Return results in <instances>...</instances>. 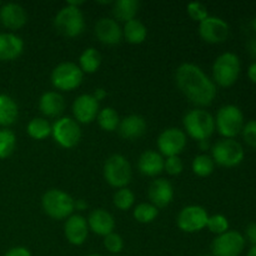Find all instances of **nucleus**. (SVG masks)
Returning <instances> with one entry per match:
<instances>
[{
	"label": "nucleus",
	"instance_id": "41",
	"mask_svg": "<svg viewBox=\"0 0 256 256\" xmlns=\"http://www.w3.org/2000/svg\"><path fill=\"white\" fill-rule=\"evenodd\" d=\"M246 238L252 245H256V222H252L246 228Z\"/></svg>",
	"mask_w": 256,
	"mask_h": 256
},
{
	"label": "nucleus",
	"instance_id": "52",
	"mask_svg": "<svg viewBox=\"0 0 256 256\" xmlns=\"http://www.w3.org/2000/svg\"><path fill=\"white\" fill-rule=\"evenodd\" d=\"M0 5H2V2H0Z\"/></svg>",
	"mask_w": 256,
	"mask_h": 256
},
{
	"label": "nucleus",
	"instance_id": "5",
	"mask_svg": "<svg viewBox=\"0 0 256 256\" xmlns=\"http://www.w3.org/2000/svg\"><path fill=\"white\" fill-rule=\"evenodd\" d=\"M215 128L225 139H232L242 132L244 115L235 105H225L220 108L215 118Z\"/></svg>",
	"mask_w": 256,
	"mask_h": 256
},
{
	"label": "nucleus",
	"instance_id": "23",
	"mask_svg": "<svg viewBox=\"0 0 256 256\" xmlns=\"http://www.w3.org/2000/svg\"><path fill=\"white\" fill-rule=\"evenodd\" d=\"M118 130L124 139H138L144 135L145 130H146V122L140 115H129L120 120Z\"/></svg>",
	"mask_w": 256,
	"mask_h": 256
},
{
	"label": "nucleus",
	"instance_id": "51",
	"mask_svg": "<svg viewBox=\"0 0 256 256\" xmlns=\"http://www.w3.org/2000/svg\"><path fill=\"white\" fill-rule=\"evenodd\" d=\"M204 256H212V255H204Z\"/></svg>",
	"mask_w": 256,
	"mask_h": 256
},
{
	"label": "nucleus",
	"instance_id": "37",
	"mask_svg": "<svg viewBox=\"0 0 256 256\" xmlns=\"http://www.w3.org/2000/svg\"><path fill=\"white\" fill-rule=\"evenodd\" d=\"M186 10L189 16L199 22H202V20L206 19V18L209 16V14H208V8L205 6L204 4H202V2H190V4H188Z\"/></svg>",
	"mask_w": 256,
	"mask_h": 256
},
{
	"label": "nucleus",
	"instance_id": "22",
	"mask_svg": "<svg viewBox=\"0 0 256 256\" xmlns=\"http://www.w3.org/2000/svg\"><path fill=\"white\" fill-rule=\"evenodd\" d=\"M164 162L162 154L154 150H146L142 152L138 162V169L142 175L156 176L164 170Z\"/></svg>",
	"mask_w": 256,
	"mask_h": 256
},
{
	"label": "nucleus",
	"instance_id": "8",
	"mask_svg": "<svg viewBox=\"0 0 256 256\" xmlns=\"http://www.w3.org/2000/svg\"><path fill=\"white\" fill-rule=\"evenodd\" d=\"M214 162L224 168L238 166L244 160V149L234 139H222L215 142L212 149Z\"/></svg>",
	"mask_w": 256,
	"mask_h": 256
},
{
	"label": "nucleus",
	"instance_id": "47",
	"mask_svg": "<svg viewBox=\"0 0 256 256\" xmlns=\"http://www.w3.org/2000/svg\"><path fill=\"white\" fill-rule=\"evenodd\" d=\"M84 4L82 0H78V2H68L66 5H70V6H75V8H79V5Z\"/></svg>",
	"mask_w": 256,
	"mask_h": 256
},
{
	"label": "nucleus",
	"instance_id": "39",
	"mask_svg": "<svg viewBox=\"0 0 256 256\" xmlns=\"http://www.w3.org/2000/svg\"><path fill=\"white\" fill-rule=\"evenodd\" d=\"M242 136L245 142L250 146L256 148V120H252L242 128Z\"/></svg>",
	"mask_w": 256,
	"mask_h": 256
},
{
	"label": "nucleus",
	"instance_id": "14",
	"mask_svg": "<svg viewBox=\"0 0 256 256\" xmlns=\"http://www.w3.org/2000/svg\"><path fill=\"white\" fill-rule=\"evenodd\" d=\"M230 28L225 20L218 16H208L199 24V34L206 42L219 44L228 39Z\"/></svg>",
	"mask_w": 256,
	"mask_h": 256
},
{
	"label": "nucleus",
	"instance_id": "49",
	"mask_svg": "<svg viewBox=\"0 0 256 256\" xmlns=\"http://www.w3.org/2000/svg\"><path fill=\"white\" fill-rule=\"evenodd\" d=\"M252 28H254V30L256 32V18L254 20H252Z\"/></svg>",
	"mask_w": 256,
	"mask_h": 256
},
{
	"label": "nucleus",
	"instance_id": "9",
	"mask_svg": "<svg viewBox=\"0 0 256 256\" xmlns=\"http://www.w3.org/2000/svg\"><path fill=\"white\" fill-rule=\"evenodd\" d=\"M82 82V72L75 62H60L52 72V82L54 88L62 92H72L80 86Z\"/></svg>",
	"mask_w": 256,
	"mask_h": 256
},
{
	"label": "nucleus",
	"instance_id": "42",
	"mask_svg": "<svg viewBox=\"0 0 256 256\" xmlns=\"http://www.w3.org/2000/svg\"><path fill=\"white\" fill-rule=\"evenodd\" d=\"M92 95L95 98V100L100 102V100H102V99H105V98H106L108 92H106V90L102 89V88H98V89H95L94 94H92Z\"/></svg>",
	"mask_w": 256,
	"mask_h": 256
},
{
	"label": "nucleus",
	"instance_id": "33",
	"mask_svg": "<svg viewBox=\"0 0 256 256\" xmlns=\"http://www.w3.org/2000/svg\"><path fill=\"white\" fill-rule=\"evenodd\" d=\"M158 214H159L158 208L154 206L152 204H149V202H142L138 206H135L134 209L135 220H138L139 222H142V224L152 222L156 219Z\"/></svg>",
	"mask_w": 256,
	"mask_h": 256
},
{
	"label": "nucleus",
	"instance_id": "6",
	"mask_svg": "<svg viewBox=\"0 0 256 256\" xmlns=\"http://www.w3.org/2000/svg\"><path fill=\"white\" fill-rule=\"evenodd\" d=\"M132 165L125 156L120 154H114L104 164V178L106 182L112 186L122 189L132 180Z\"/></svg>",
	"mask_w": 256,
	"mask_h": 256
},
{
	"label": "nucleus",
	"instance_id": "4",
	"mask_svg": "<svg viewBox=\"0 0 256 256\" xmlns=\"http://www.w3.org/2000/svg\"><path fill=\"white\" fill-rule=\"evenodd\" d=\"M240 74V60L234 52H224L212 65V78L220 86L229 88L236 82Z\"/></svg>",
	"mask_w": 256,
	"mask_h": 256
},
{
	"label": "nucleus",
	"instance_id": "38",
	"mask_svg": "<svg viewBox=\"0 0 256 256\" xmlns=\"http://www.w3.org/2000/svg\"><path fill=\"white\" fill-rule=\"evenodd\" d=\"M164 169L169 175H179L182 174L184 165L179 156H170L164 162Z\"/></svg>",
	"mask_w": 256,
	"mask_h": 256
},
{
	"label": "nucleus",
	"instance_id": "13",
	"mask_svg": "<svg viewBox=\"0 0 256 256\" xmlns=\"http://www.w3.org/2000/svg\"><path fill=\"white\" fill-rule=\"evenodd\" d=\"M186 146V134L178 128L165 129L158 138V148L166 158L179 156Z\"/></svg>",
	"mask_w": 256,
	"mask_h": 256
},
{
	"label": "nucleus",
	"instance_id": "48",
	"mask_svg": "<svg viewBox=\"0 0 256 256\" xmlns=\"http://www.w3.org/2000/svg\"><path fill=\"white\" fill-rule=\"evenodd\" d=\"M246 256H256V245H252V248L249 250Z\"/></svg>",
	"mask_w": 256,
	"mask_h": 256
},
{
	"label": "nucleus",
	"instance_id": "50",
	"mask_svg": "<svg viewBox=\"0 0 256 256\" xmlns=\"http://www.w3.org/2000/svg\"><path fill=\"white\" fill-rule=\"evenodd\" d=\"M88 256H102V255H99V254H92V255H88Z\"/></svg>",
	"mask_w": 256,
	"mask_h": 256
},
{
	"label": "nucleus",
	"instance_id": "21",
	"mask_svg": "<svg viewBox=\"0 0 256 256\" xmlns=\"http://www.w3.org/2000/svg\"><path fill=\"white\" fill-rule=\"evenodd\" d=\"M24 50L22 38L12 32H0V62H12L19 58Z\"/></svg>",
	"mask_w": 256,
	"mask_h": 256
},
{
	"label": "nucleus",
	"instance_id": "16",
	"mask_svg": "<svg viewBox=\"0 0 256 256\" xmlns=\"http://www.w3.org/2000/svg\"><path fill=\"white\" fill-rule=\"evenodd\" d=\"M98 40L105 45H116L122 42V29L112 18H102L94 28Z\"/></svg>",
	"mask_w": 256,
	"mask_h": 256
},
{
	"label": "nucleus",
	"instance_id": "34",
	"mask_svg": "<svg viewBox=\"0 0 256 256\" xmlns=\"http://www.w3.org/2000/svg\"><path fill=\"white\" fill-rule=\"evenodd\" d=\"M112 202H114L115 208L125 212V210L130 209L132 206V204H134V192L128 189V188H122V189H119L115 192L114 198H112Z\"/></svg>",
	"mask_w": 256,
	"mask_h": 256
},
{
	"label": "nucleus",
	"instance_id": "19",
	"mask_svg": "<svg viewBox=\"0 0 256 256\" xmlns=\"http://www.w3.org/2000/svg\"><path fill=\"white\" fill-rule=\"evenodd\" d=\"M149 199L156 208H165L174 199V188L166 179H156L149 186Z\"/></svg>",
	"mask_w": 256,
	"mask_h": 256
},
{
	"label": "nucleus",
	"instance_id": "11",
	"mask_svg": "<svg viewBox=\"0 0 256 256\" xmlns=\"http://www.w3.org/2000/svg\"><path fill=\"white\" fill-rule=\"evenodd\" d=\"M208 215L206 210L199 205H190L182 209L178 215V226L184 232H198L206 228Z\"/></svg>",
	"mask_w": 256,
	"mask_h": 256
},
{
	"label": "nucleus",
	"instance_id": "29",
	"mask_svg": "<svg viewBox=\"0 0 256 256\" xmlns=\"http://www.w3.org/2000/svg\"><path fill=\"white\" fill-rule=\"evenodd\" d=\"M26 132L32 139L44 140L52 134V125L44 118H34L28 124Z\"/></svg>",
	"mask_w": 256,
	"mask_h": 256
},
{
	"label": "nucleus",
	"instance_id": "40",
	"mask_svg": "<svg viewBox=\"0 0 256 256\" xmlns=\"http://www.w3.org/2000/svg\"><path fill=\"white\" fill-rule=\"evenodd\" d=\"M4 256H32V252L24 246H15L8 250Z\"/></svg>",
	"mask_w": 256,
	"mask_h": 256
},
{
	"label": "nucleus",
	"instance_id": "44",
	"mask_svg": "<svg viewBox=\"0 0 256 256\" xmlns=\"http://www.w3.org/2000/svg\"><path fill=\"white\" fill-rule=\"evenodd\" d=\"M88 208V204L85 202V200L79 199L78 202H74V209L78 210H85Z\"/></svg>",
	"mask_w": 256,
	"mask_h": 256
},
{
	"label": "nucleus",
	"instance_id": "45",
	"mask_svg": "<svg viewBox=\"0 0 256 256\" xmlns=\"http://www.w3.org/2000/svg\"><path fill=\"white\" fill-rule=\"evenodd\" d=\"M249 49H250V52H252V56H254L256 59V38H255V39H252V42H250Z\"/></svg>",
	"mask_w": 256,
	"mask_h": 256
},
{
	"label": "nucleus",
	"instance_id": "1",
	"mask_svg": "<svg viewBox=\"0 0 256 256\" xmlns=\"http://www.w3.org/2000/svg\"><path fill=\"white\" fill-rule=\"evenodd\" d=\"M180 92L195 105L208 106L216 96V85L198 65L184 62L175 72Z\"/></svg>",
	"mask_w": 256,
	"mask_h": 256
},
{
	"label": "nucleus",
	"instance_id": "3",
	"mask_svg": "<svg viewBox=\"0 0 256 256\" xmlns=\"http://www.w3.org/2000/svg\"><path fill=\"white\" fill-rule=\"evenodd\" d=\"M42 210L52 219H66L74 212V199L59 189L48 190L42 198Z\"/></svg>",
	"mask_w": 256,
	"mask_h": 256
},
{
	"label": "nucleus",
	"instance_id": "26",
	"mask_svg": "<svg viewBox=\"0 0 256 256\" xmlns=\"http://www.w3.org/2000/svg\"><path fill=\"white\" fill-rule=\"evenodd\" d=\"M139 8L140 2L138 0H118L112 4V14L118 20L126 22L135 19Z\"/></svg>",
	"mask_w": 256,
	"mask_h": 256
},
{
	"label": "nucleus",
	"instance_id": "27",
	"mask_svg": "<svg viewBox=\"0 0 256 256\" xmlns=\"http://www.w3.org/2000/svg\"><path fill=\"white\" fill-rule=\"evenodd\" d=\"M148 29L140 20L132 19L126 22L122 29V36L130 44H142L146 39Z\"/></svg>",
	"mask_w": 256,
	"mask_h": 256
},
{
	"label": "nucleus",
	"instance_id": "30",
	"mask_svg": "<svg viewBox=\"0 0 256 256\" xmlns=\"http://www.w3.org/2000/svg\"><path fill=\"white\" fill-rule=\"evenodd\" d=\"M98 122H99L100 128L105 130V132H114V130L119 128V114H118V112L114 108H104L98 114Z\"/></svg>",
	"mask_w": 256,
	"mask_h": 256
},
{
	"label": "nucleus",
	"instance_id": "12",
	"mask_svg": "<svg viewBox=\"0 0 256 256\" xmlns=\"http://www.w3.org/2000/svg\"><path fill=\"white\" fill-rule=\"evenodd\" d=\"M244 248V236L238 232H226L218 235L212 244V256H239Z\"/></svg>",
	"mask_w": 256,
	"mask_h": 256
},
{
	"label": "nucleus",
	"instance_id": "17",
	"mask_svg": "<svg viewBox=\"0 0 256 256\" xmlns=\"http://www.w3.org/2000/svg\"><path fill=\"white\" fill-rule=\"evenodd\" d=\"M64 234L68 242L72 245H82L88 239L89 226L88 220L82 215H72L68 218L64 225Z\"/></svg>",
	"mask_w": 256,
	"mask_h": 256
},
{
	"label": "nucleus",
	"instance_id": "7",
	"mask_svg": "<svg viewBox=\"0 0 256 256\" xmlns=\"http://www.w3.org/2000/svg\"><path fill=\"white\" fill-rule=\"evenodd\" d=\"M54 25L60 34L69 38H75L84 32V15L79 8L65 5L55 15Z\"/></svg>",
	"mask_w": 256,
	"mask_h": 256
},
{
	"label": "nucleus",
	"instance_id": "46",
	"mask_svg": "<svg viewBox=\"0 0 256 256\" xmlns=\"http://www.w3.org/2000/svg\"><path fill=\"white\" fill-rule=\"evenodd\" d=\"M199 146L202 150H208L209 149V142L208 140H202V142H199Z\"/></svg>",
	"mask_w": 256,
	"mask_h": 256
},
{
	"label": "nucleus",
	"instance_id": "31",
	"mask_svg": "<svg viewBox=\"0 0 256 256\" xmlns=\"http://www.w3.org/2000/svg\"><path fill=\"white\" fill-rule=\"evenodd\" d=\"M214 166H215V162L212 160V156L209 155H198V156L194 158L192 160V172L194 174H196L198 176H209L212 172H214Z\"/></svg>",
	"mask_w": 256,
	"mask_h": 256
},
{
	"label": "nucleus",
	"instance_id": "18",
	"mask_svg": "<svg viewBox=\"0 0 256 256\" xmlns=\"http://www.w3.org/2000/svg\"><path fill=\"white\" fill-rule=\"evenodd\" d=\"M0 22L10 30L20 29L28 22L26 12L16 2H6L0 6Z\"/></svg>",
	"mask_w": 256,
	"mask_h": 256
},
{
	"label": "nucleus",
	"instance_id": "24",
	"mask_svg": "<svg viewBox=\"0 0 256 256\" xmlns=\"http://www.w3.org/2000/svg\"><path fill=\"white\" fill-rule=\"evenodd\" d=\"M39 109L42 114L49 118L59 116L65 109L64 98L56 92H44L39 100Z\"/></svg>",
	"mask_w": 256,
	"mask_h": 256
},
{
	"label": "nucleus",
	"instance_id": "35",
	"mask_svg": "<svg viewBox=\"0 0 256 256\" xmlns=\"http://www.w3.org/2000/svg\"><path fill=\"white\" fill-rule=\"evenodd\" d=\"M206 228L210 232H214V234L222 235L229 230V222H228V219L224 215H212V216H209V219H208Z\"/></svg>",
	"mask_w": 256,
	"mask_h": 256
},
{
	"label": "nucleus",
	"instance_id": "20",
	"mask_svg": "<svg viewBox=\"0 0 256 256\" xmlns=\"http://www.w3.org/2000/svg\"><path fill=\"white\" fill-rule=\"evenodd\" d=\"M88 226L94 234L106 236L112 234L115 228V220L110 212L104 209H95L88 218Z\"/></svg>",
	"mask_w": 256,
	"mask_h": 256
},
{
	"label": "nucleus",
	"instance_id": "10",
	"mask_svg": "<svg viewBox=\"0 0 256 256\" xmlns=\"http://www.w3.org/2000/svg\"><path fill=\"white\" fill-rule=\"evenodd\" d=\"M52 135L55 142L65 149H72L82 138V129L79 122L72 118H60L52 126Z\"/></svg>",
	"mask_w": 256,
	"mask_h": 256
},
{
	"label": "nucleus",
	"instance_id": "15",
	"mask_svg": "<svg viewBox=\"0 0 256 256\" xmlns=\"http://www.w3.org/2000/svg\"><path fill=\"white\" fill-rule=\"evenodd\" d=\"M99 112V102L92 94L80 95L72 102V114L78 122L89 124L94 122Z\"/></svg>",
	"mask_w": 256,
	"mask_h": 256
},
{
	"label": "nucleus",
	"instance_id": "32",
	"mask_svg": "<svg viewBox=\"0 0 256 256\" xmlns=\"http://www.w3.org/2000/svg\"><path fill=\"white\" fill-rule=\"evenodd\" d=\"M16 145L15 134L9 129H0V159H6L14 152Z\"/></svg>",
	"mask_w": 256,
	"mask_h": 256
},
{
	"label": "nucleus",
	"instance_id": "36",
	"mask_svg": "<svg viewBox=\"0 0 256 256\" xmlns=\"http://www.w3.org/2000/svg\"><path fill=\"white\" fill-rule=\"evenodd\" d=\"M104 246L112 254H119V252H122V248H124V242H122V238L119 234L112 232V234L104 236Z\"/></svg>",
	"mask_w": 256,
	"mask_h": 256
},
{
	"label": "nucleus",
	"instance_id": "25",
	"mask_svg": "<svg viewBox=\"0 0 256 256\" xmlns=\"http://www.w3.org/2000/svg\"><path fill=\"white\" fill-rule=\"evenodd\" d=\"M19 115L18 104L6 94H0V126L14 124Z\"/></svg>",
	"mask_w": 256,
	"mask_h": 256
},
{
	"label": "nucleus",
	"instance_id": "28",
	"mask_svg": "<svg viewBox=\"0 0 256 256\" xmlns=\"http://www.w3.org/2000/svg\"><path fill=\"white\" fill-rule=\"evenodd\" d=\"M102 64V55L95 48H88L82 52L79 58V68L82 72L92 74L99 69Z\"/></svg>",
	"mask_w": 256,
	"mask_h": 256
},
{
	"label": "nucleus",
	"instance_id": "43",
	"mask_svg": "<svg viewBox=\"0 0 256 256\" xmlns=\"http://www.w3.org/2000/svg\"><path fill=\"white\" fill-rule=\"evenodd\" d=\"M248 75H249V79L252 80V82L256 84V62H252L249 66V70H248Z\"/></svg>",
	"mask_w": 256,
	"mask_h": 256
},
{
	"label": "nucleus",
	"instance_id": "2",
	"mask_svg": "<svg viewBox=\"0 0 256 256\" xmlns=\"http://www.w3.org/2000/svg\"><path fill=\"white\" fill-rule=\"evenodd\" d=\"M185 130L192 139L208 140L215 130V119L206 110L194 109L186 112L182 119Z\"/></svg>",
	"mask_w": 256,
	"mask_h": 256
}]
</instances>
